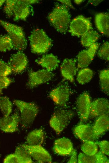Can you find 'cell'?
<instances>
[{"label": "cell", "instance_id": "cell-1", "mask_svg": "<svg viewBox=\"0 0 109 163\" xmlns=\"http://www.w3.org/2000/svg\"><path fill=\"white\" fill-rule=\"evenodd\" d=\"M71 17L68 7L63 4L57 3L49 14L48 18L57 31L65 34L69 27Z\"/></svg>", "mask_w": 109, "mask_h": 163}, {"label": "cell", "instance_id": "cell-2", "mask_svg": "<svg viewBox=\"0 0 109 163\" xmlns=\"http://www.w3.org/2000/svg\"><path fill=\"white\" fill-rule=\"evenodd\" d=\"M32 3L30 0H7L4 11L8 17L13 16L14 21L25 20L30 13L29 6Z\"/></svg>", "mask_w": 109, "mask_h": 163}, {"label": "cell", "instance_id": "cell-3", "mask_svg": "<svg viewBox=\"0 0 109 163\" xmlns=\"http://www.w3.org/2000/svg\"><path fill=\"white\" fill-rule=\"evenodd\" d=\"M13 103L18 109L20 114V121L22 127L26 128L33 123L39 111L38 105L33 102H27L15 100Z\"/></svg>", "mask_w": 109, "mask_h": 163}, {"label": "cell", "instance_id": "cell-4", "mask_svg": "<svg viewBox=\"0 0 109 163\" xmlns=\"http://www.w3.org/2000/svg\"><path fill=\"white\" fill-rule=\"evenodd\" d=\"M32 52L42 54L46 52L51 47L52 41L43 29H36L31 32L29 37Z\"/></svg>", "mask_w": 109, "mask_h": 163}, {"label": "cell", "instance_id": "cell-5", "mask_svg": "<svg viewBox=\"0 0 109 163\" xmlns=\"http://www.w3.org/2000/svg\"><path fill=\"white\" fill-rule=\"evenodd\" d=\"M0 24L10 37L13 48L19 51L24 50L27 45V41L22 28L1 20Z\"/></svg>", "mask_w": 109, "mask_h": 163}, {"label": "cell", "instance_id": "cell-6", "mask_svg": "<svg viewBox=\"0 0 109 163\" xmlns=\"http://www.w3.org/2000/svg\"><path fill=\"white\" fill-rule=\"evenodd\" d=\"M73 115L70 110H58L52 116L49 121V125L56 134H59L69 124Z\"/></svg>", "mask_w": 109, "mask_h": 163}, {"label": "cell", "instance_id": "cell-7", "mask_svg": "<svg viewBox=\"0 0 109 163\" xmlns=\"http://www.w3.org/2000/svg\"><path fill=\"white\" fill-rule=\"evenodd\" d=\"M68 31L73 36H82L92 29L90 20L82 15L78 16L70 22Z\"/></svg>", "mask_w": 109, "mask_h": 163}, {"label": "cell", "instance_id": "cell-8", "mask_svg": "<svg viewBox=\"0 0 109 163\" xmlns=\"http://www.w3.org/2000/svg\"><path fill=\"white\" fill-rule=\"evenodd\" d=\"M21 146L37 162H52V159L50 154L41 145H31L23 144L21 145Z\"/></svg>", "mask_w": 109, "mask_h": 163}, {"label": "cell", "instance_id": "cell-9", "mask_svg": "<svg viewBox=\"0 0 109 163\" xmlns=\"http://www.w3.org/2000/svg\"><path fill=\"white\" fill-rule=\"evenodd\" d=\"M29 80L27 84L30 88H33L50 80L54 74L51 71L43 69L34 71H29Z\"/></svg>", "mask_w": 109, "mask_h": 163}, {"label": "cell", "instance_id": "cell-10", "mask_svg": "<svg viewBox=\"0 0 109 163\" xmlns=\"http://www.w3.org/2000/svg\"><path fill=\"white\" fill-rule=\"evenodd\" d=\"M91 101L88 93L85 92L78 98L76 102L77 113L82 121H86L90 116Z\"/></svg>", "mask_w": 109, "mask_h": 163}, {"label": "cell", "instance_id": "cell-11", "mask_svg": "<svg viewBox=\"0 0 109 163\" xmlns=\"http://www.w3.org/2000/svg\"><path fill=\"white\" fill-rule=\"evenodd\" d=\"M70 95L68 86L61 84L53 89L49 93V97L56 105L63 106L69 100Z\"/></svg>", "mask_w": 109, "mask_h": 163}, {"label": "cell", "instance_id": "cell-12", "mask_svg": "<svg viewBox=\"0 0 109 163\" xmlns=\"http://www.w3.org/2000/svg\"><path fill=\"white\" fill-rule=\"evenodd\" d=\"M99 45L98 43H95L88 49L82 50L78 54L77 56L78 68H84L90 65L93 59Z\"/></svg>", "mask_w": 109, "mask_h": 163}, {"label": "cell", "instance_id": "cell-13", "mask_svg": "<svg viewBox=\"0 0 109 163\" xmlns=\"http://www.w3.org/2000/svg\"><path fill=\"white\" fill-rule=\"evenodd\" d=\"M20 121V117L17 112L13 115L4 116L0 119V129L7 133H13L17 131Z\"/></svg>", "mask_w": 109, "mask_h": 163}, {"label": "cell", "instance_id": "cell-14", "mask_svg": "<svg viewBox=\"0 0 109 163\" xmlns=\"http://www.w3.org/2000/svg\"><path fill=\"white\" fill-rule=\"evenodd\" d=\"M28 61L26 55L21 52L13 54L10 58L8 64L12 71L15 73H19L26 67Z\"/></svg>", "mask_w": 109, "mask_h": 163}, {"label": "cell", "instance_id": "cell-15", "mask_svg": "<svg viewBox=\"0 0 109 163\" xmlns=\"http://www.w3.org/2000/svg\"><path fill=\"white\" fill-rule=\"evenodd\" d=\"M77 60L75 59H65L60 66V71L63 77L74 82V77L76 74L78 68L76 66Z\"/></svg>", "mask_w": 109, "mask_h": 163}, {"label": "cell", "instance_id": "cell-16", "mask_svg": "<svg viewBox=\"0 0 109 163\" xmlns=\"http://www.w3.org/2000/svg\"><path fill=\"white\" fill-rule=\"evenodd\" d=\"M108 100L103 98H97L91 103L90 117H98L103 114L109 115Z\"/></svg>", "mask_w": 109, "mask_h": 163}, {"label": "cell", "instance_id": "cell-17", "mask_svg": "<svg viewBox=\"0 0 109 163\" xmlns=\"http://www.w3.org/2000/svg\"><path fill=\"white\" fill-rule=\"evenodd\" d=\"M53 149L54 152L59 155H68L71 154L73 150V144L68 138H59L55 141Z\"/></svg>", "mask_w": 109, "mask_h": 163}, {"label": "cell", "instance_id": "cell-18", "mask_svg": "<svg viewBox=\"0 0 109 163\" xmlns=\"http://www.w3.org/2000/svg\"><path fill=\"white\" fill-rule=\"evenodd\" d=\"M92 128L95 139L108 130L109 128V115L103 114L98 117Z\"/></svg>", "mask_w": 109, "mask_h": 163}, {"label": "cell", "instance_id": "cell-19", "mask_svg": "<svg viewBox=\"0 0 109 163\" xmlns=\"http://www.w3.org/2000/svg\"><path fill=\"white\" fill-rule=\"evenodd\" d=\"M75 135L83 142L95 139L92 126L89 124H80L74 129Z\"/></svg>", "mask_w": 109, "mask_h": 163}, {"label": "cell", "instance_id": "cell-20", "mask_svg": "<svg viewBox=\"0 0 109 163\" xmlns=\"http://www.w3.org/2000/svg\"><path fill=\"white\" fill-rule=\"evenodd\" d=\"M78 163H108V158L101 151L93 155H86L84 153H79L78 156Z\"/></svg>", "mask_w": 109, "mask_h": 163}, {"label": "cell", "instance_id": "cell-21", "mask_svg": "<svg viewBox=\"0 0 109 163\" xmlns=\"http://www.w3.org/2000/svg\"><path fill=\"white\" fill-rule=\"evenodd\" d=\"M35 62L47 70L51 71L55 70L60 62L56 56L52 54L45 55L39 59L36 60Z\"/></svg>", "mask_w": 109, "mask_h": 163}, {"label": "cell", "instance_id": "cell-22", "mask_svg": "<svg viewBox=\"0 0 109 163\" xmlns=\"http://www.w3.org/2000/svg\"><path fill=\"white\" fill-rule=\"evenodd\" d=\"M96 28L102 34L108 37L109 35V15L106 13H101L95 16Z\"/></svg>", "mask_w": 109, "mask_h": 163}, {"label": "cell", "instance_id": "cell-23", "mask_svg": "<svg viewBox=\"0 0 109 163\" xmlns=\"http://www.w3.org/2000/svg\"><path fill=\"white\" fill-rule=\"evenodd\" d=\"M44 134L41 129H36L29 132L27 136L26 141L27 145H41L43 142Z\"/></svg>", "mask_w": 109, "mask_h": 163}, {"label": "cell", "instance_id": "cell-24", "mask_svg": "<svg viewBox=\"0 0 109 163\" xmlns=\"http://www.w3.org/2000/svg\"><path fill=\"white\" fill-rule=\"evenodd\" d=\"M99 36V34L96 31L91 30L82 36L81 44L84 46L89 47L95 43Z\"/></svg>", "mask_w": 109, "mask_h": 163}, {"label": "cell", "instance_id": "cell-25", "mask_svg": "<svg viewBox=\"0 0 109 163\" xmlns=\"http://www.w3.org/2000/svg\"><path fill=\"white\" fill-rule=\"evenodd\" d=\"M93 75V71L88 68H84L78 72L76 79L78 82L84 84L89 82Z\"/></svg>", "mask_w": 109, "mask_h": 163}, {"label": "cell", "instance_id": "cell-26", "mask_svg": "<svg viewBox=\"0 0 109 163\" xmlns=\"http://www.w3.org/2000/svg\"><path fill=\"white\" fill-rule=\"evenodd\" d=\"M100 84L101 90L105 94L109 95V70L106 69L101 71L99 74Z\"/></svg>", "mask_w": 109, "mask_h": 163}, {"label": "cell", "instance_id": "cell-27", "mask_svg": "<svg viewBox=\"0 0 109 163\" xmlns=\"http://www.w3.org/2000/svg\"><path fill=\"white\" fill-rule=\"evenodd\" d=\"M81 149L83 153L89 155H95L98 152V146L96 143L93 140L84 142Z\"/></svg>", "mask_w": 109, "mask_h": 163}, {"label": "cell", "instance_id": "cell-28", "mask_svg": "<svg viewBox=\"0 0 109 163\" xmlns=\"http://www.w3.org/2000/svg\"><path fill=\"white\" fill-rule=\"evenodd\" d=\"M18 158L20 163H32V158L28 152L22 147H16L14 153Z\"/></svg>", "mask_w": 109, "mask_h": 163}, {"label": "cell", "instance_id": "cell-29", "mask_svg": "<svg viewBox=\"0 0 109 163\" xmlns=\"http://www.w3.org/2000/svg\"><path fill=\"white\" fill-rule=\"evenodd\" d=\"M12 104L9 98L6 96L0 98V109L4 116L10 115L12 110Z\"/></svg>", "mask_w": 109, "mask_h": 163}, {"label": "cell", "instance_id": "cell-30", "mask_svg": "<svg viewBox=\"0 0 109 163\" xmlns=\"http://www.w3.org/2000/svg\"><path fill=\"white\" fill-rule=\"evenodd\" d=\"M13 48L12 40L8 35H0V51L6 52Z\"/></svg>", "mask_w": 109, "mask_h": 163}, {"label": "cell", "instance_id": "cell-31", "mask_svg": "<svg viewBox=\"0 0 109 163\" xmlns=\"http://www.w3.org/2000/svg\"><path fill=\"white\" fill-rule=\"evenodd\" d=\"M97 55L101 59L109 61V43L108 41L105 42L101 47L97 53Z\"/></svg>", "mask_w": 109, "mask_h": 163}, {"label": "cell", "instance_id": "cell-32", "mask_svg": "<svg viewBox=\"0 0 109 163\" xmlns=\"http://www.w3.org/2000/svg\"><path fill=\"white\" fill-rule=\"evenodd\" d=\"M12 72L8 64L0 60V76H7Z\"/></svg>", "mask_w": 109, "mask_h": 163}, {"label": "cell", "instance_id": "cell-33", "mask_svg": "<svg viewBox=\"0 0 109 163\" xmlns=\"http://www.w3.org/2000/svg\"><path fill=\"white\" fill-rule=\"evenodd\" d=\"M96 144L99 147L101 151L105 155H109V142L106 140L97 142Z\"/></svg>", "mask_w": 109, "mask_h": 163}, {"label": "cell", "instance_id": "cell-34", "mask_svg": "<svg viewBox=\"0 0 109 163\" xmlns=\"http://www.w3.org/2000/svg\"><path fill=\"white\" fill-rule=\"evenodd\" d=\"M12 80L7 76H0V89L7 87L12 83Z\"/></svg>", "mask_w": 109, "mask_h": 163}, {"label": "cell", "instance_id": "cell-35", "mask_svg": "<svg viewBox=\"0 0 109 163\" xmlns=\"http://www.w3.org/2000/svg\"><path fill=\"white\" fill-rule=\"evenodd\" d=\"M3 162L4 163H20L18 158L14 153L10 154L7 156L4 159Z\"/></svg>", "mask_w": 109, "mask_h": 163}, {"label": "cell", "instance_id": "cell-36", "mask_svg": "<svg viewBox=\"0 0 109 163\" xmlns=\"http://www.w3.org/2000/svg\"><path fill=\"white\" fill-rule=\"evenodd\" d=\"M70 154V157L67 162L68 163H77V153L76 150L75 149H73Z\"/></svg>", "mask_w": 109, "mask_h": 163}, {"label": "cell", "instance_id": "cell-37", "mask_svg": "<svg viewBox=\"0 0 109 163\" xmlns=\"http://www.w3.org/2000/svg\"><path fill=\"white\" fill-rule=\"evenodd\" d=\"M67 7H70L72 8H74V7L72 5L70 0H58Z\"/></svg>", "mask_w": 109, "mask_h": 163}, {"label": "cell", "instance_id": "cell-38", "mask_svg": "<svg viewBox=\"0 0 109 163\" xmlns=\"http://www.w3.org/2000/svg\"><path fill=\"white\" fill-rule=\"evenodd\" d=\"M102 0H89V3L95 6L101 3Z\"/></svg>", "mask_w": 109, "mask_h": 163}, {"label": "cell", "instance_id": "cell-39", "mask_svg": "<svg viewBox=\"0 0 109 163\" xmlns=\"http://www.w3.org/2000/svg\"><path fill=\"white\" fill-rule=\"evenodd\" d=\"M83 1V0H75V2L77 4H79Z\"/></svg>", "mask_w": 109, "mask_h": 163}, {"label": "cell", "instance_id": "cell-40", "mask_svg": "<svg viewBox=\"0 0 109 163\" xmlns=\"http://www.w3.org/2000/svg\"><path fill=\"white\" fill-rule=\"evenodd\" d=\"M5 0H0V7L5 2Z\"/></svg>", "mask_w": 109, "mask_h": 163}, {"label": "cell", "instance_id": "cell-41", "mask_svg": "<svg viewBox=\"0 0 109 163\" xmlns=\"http://www.w3.org/2000/svg\"><path fill=\"white\" fill-rule=\"evenodd\" d=\"M2 90L0 89V98L2 97Z\"/></svg>", "mask_w": 109, "mask_h": 163}]
</instances>
